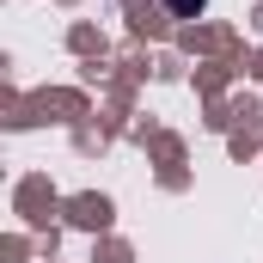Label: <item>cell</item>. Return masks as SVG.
Returning <instances> with one entry per match:
<instances>
[{
  "mask_svg": "<svg viewBox=\"0 0 263 263\" xmlns=\"http://www.w3.org/2000/svg\"><path fill=\"white\" fill-rule=\"evenodd\" d=\"M202 6H208V0H165V12H172V18H196Z\"/></svg>",
  "mask_w": 263,
  "mask_h": 263,
  "instance_id": "cell-1",
  "label": "cell"
}]
</instances>
